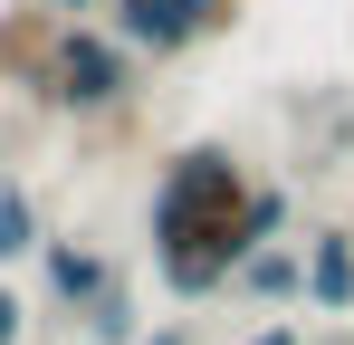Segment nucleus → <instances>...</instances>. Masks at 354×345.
I'll return each instance as SVG.
<instances>
[{"instance_id": "13", "label": "nucleus", "mask_w": 354, "mask_h": 345, "mask_svg": "<svg viewBox=\"0 0 354 345\" xmlns=\"http://www.w3.org/2000/svg\"><path fill=\"white\" fill-rule=\"evenodd\" d=\"M239 345H306V336H297L288 317H278V326H259V336H239Z\"/></svg>"}, {"instance_id": "7", "label": "nucleus", "mask_w": 354, "mask_h": 345, "mask_svg": "<svg viewBox=\"0 0 354 345\" xmlns=\"http://www.w3.org/2000/svg\"><path fill=\"white\" fill-rule=\"evenodd\" d=\"M230 297H249V307H297V297H306V259H297V240L249 249V259L230 269Z\"/></svg>"}, {"instance_id": "14", "label": "nucleus", "mask_w": 354, "mask_h": 345, "mask_svg": "<svg viewBox=\"0 0 354 345\" xmlns=\"http://www.w3.org/2000/svg\"><path fill=\"white\" fill-rule=\"evenodd\" d=\"M39 10H58V19H96L106 0H39Z\"/></svg>"}, {"instance_id": "11", "label": "nucleus", "mask_w": 354, "mask_h": 345, "mask_svg": "<svg viewBox=\"0 0 354 345\" xmlns=\"http://www.w3.org/2000/svg\"><path fill=\"white\" fill-rule=\"evenodd\" d=\"M19 336H29V297H19L10 269H0V345H19Z\"/></svg>"}, {"instance_id": "3", "label": "nucleus", "mask_w": 354, "mask_h": 345, "mask_svg": "<svg viewBox=\"0 0 354 345\" xmlns=\"http://www.w3.org/2000/svg\"><path fill=\"white\" fill-rule=\"evenodd\" d=\"M96 19H106L134 57L173 67V57L211 48V39H230V29H239V0H106Z\"/></svg>"}, {"instance_id": "8", "label": "nucleus", "mask_w": 354, "mask_h": 345, "mask_svg": "<svg viewBox=\"0 0 354 345\" xmlns=\"http://www.w3.org/2000/svg\"><path fill=\"white\" fill-rule=\"evenodd\" d=\"M39 240H48V211H39V192H29L19 172H0V269L39 259Z\"/></svg>"}, {"instance_id": "12", "label": "nucleus", "mask_w": 354, "mask_h": 345, "mask_svg": "<svg viewBox=\"0 0 354 345\" xmlns=\"http://www.w3.org/2000/svg\"><path fill=\"white\" fill-rule=\"evenodd\" d=\"M134 345H192V326H182V317H163V326H144Z\"/></svg>"}, {"instance_id": "1", "label": "nucleus", "mask_w": 354, "mask_h": 345, "mask_svg": "<svg viewBox=\"0 0 354 345\" xmlns=\"http://www.w3.org/2000/svg\"><path fill=\"white\" fill-rule=\"evenodd\" d=\"M249 182H259V172L239 163L221 134L163 154L153 202H144V240H153V278H163L173 307L230 297V269L249 259V249H239V202H249Z\"/></svg>"}, {"instance_id": "5", "label": "nucleus", "mask_w": 354, "mask_h": 345, "mask_svg": "<svg viewBox=\"0 0 354 345\" xmlns=\"http://www.w3.org/2000/svg\"><path fill=\"white\" fill-rule=\"evenodd\" d=\"M297 259H306V307H316V317H354V221L306 230Z\"/></svg>"}, {"instance_id": "2", "label": "nucleus", "mask_w": 354, "mask_h": 345, "mask_svg": "<svg viewBox=\"0 0 354 345\" xmlns=\"http://www.w3.org/2000/svg\"><path fill=\"white\" fill-rule=\"evenodd\" d=\"M134 87H144V57L124 48L106 19H58V48H48V96L39 106L77 115V125H96V115H124L134 106Z\"/></svg>"}, {"instance_id": "6", "label": "nucleus", "mask_w": 354, "mask_h": 345, "mask_svg": "<svg viewBox=\"0 0 354 345\" xmlns=\"http://www.w3.org/2000/svg\"><path fill=\"white\" fill-rule=\"evenodd\" d=\"M48 48H58V10H39V0H29L19 19H0V77H10L29 106L48 96Z\"/></svg>"}, {"instance_id": "10", "label": "nucleus", "mask_w": 354, "mask_h": 345, "mask_svg": "<svg viewBox=\"0 0 354 345\" xmlns=\"http://www.w3.org/2000/svg\"><path fill=\"white\" fill-rule=\"evenodd\" d=\"M77 326H86V345H134V336H144V307H134V288L115 278L86 317H77Z\"/></svg>"}, {"instance_id": "4", "label": "nucleus", "mask_w": 354, "mask_h": 345, "mask_svg": "<svg viewBox=\"0 0 354 345\" xmlns=\"http://www.w3.org/2000/svg\"><path fill=\"white\" fill-rule=\"evenodd\" d=\"M115 278H124V269L96 249V240H77V230H48V240H39V297L67 307V317H86Z\"/></svg>"}, {"instance_id": "9", "label": "nucleus", "mask_w": 354, "mask_h": 345, "mask_svg": "<svg viewBox=\"0 0 354 345\" xmlns=\"http://www.w3.org/2000/svg\"><path fill=\"white\" fill-rule=\"evenodd\" d=\"M288 182H249V202H239V249H268V240H288Z\"/></svg>"}]
</instances>
